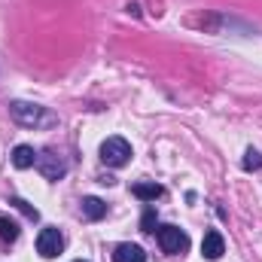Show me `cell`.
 <instances>
[{"label":"cell","mask_w":262,"mask_h":262,"mask_svg":"<svg viewBox=\"0 0 262 262\" xmlns=\"http://www.w3.org/2000/svg\"><path fill=\"white\" fill-rule=\"evenodd\" d=\"M9 116H12L18 125H25V128H49V125L58 122L55 113H49V110L40 107V104H28V101H12V104H9Z\"/></svg>","instance_id":"cell-1"},{"label":"cell","mask_w":262,"mask_h":262,"mask_svg":"<svg viewBox=\"0 0 262 262\" xmlns=\"http://www.w3.org/2000/svg\"><path fill=\"white\" fill-rule=\"evenodd\" d=\"M128 159H131V146H128L125 137H107L101 143V162L104 165L122 168V165H128Z\"/></svg>","instance_id":"cell-2"},{"label":"cell","mask_w":262,"mask_h":262,"mask_svg":"<svg viewBox=\"0 0 262 262\" xmlns=\"http://www.w3.org/2000/svg\"><path fill=\"white\" fill-rule=\"evenodd\" d=\"M159 244H162L165 253L183 256V253L189 250V235H186L183 229H177V226H162V229H159Z\"/></svg>","instance_id":"cell-3"},{"label":"cell","mask_w":262,"mask_h":262,"mask_svg":"<svg viewBox=\"0 0 262 262\" xmlns=\"http://www.w3.org/2000/svg\"><path fill=\"white\" fill-rule=\"evenodd\" d=\"M61 250H64V235H61L55 226H49V229H43V232L37 235V253H40L43 259H55Z\"/></svg>","instance_id":"cell-4"},{"label":"cell","mask_w":262,"mask_h":262,"mask_svg":"<svg viewBox=\"0 0 262 262\" xmlns=\"http://www.w3.org/2000/svg\"><path fill=\"white\" fill-rule=\"evenodd\" d=\"M37 168H40V174H43L46 180H61V177L67 174L64 159H61L55 149H43V152H37Z\"/></svg>","instance_id":"cell-5"},{"label":"cell","mask_w":262,"mask_h":262,"mask_svg":"<svg viewBox=\"0 0 262 262\" xmlns=\"http://www.w3.org/2000/svg\"><path fill=\"white\" fill-rule=\"evenodd\" d=\"M223 253H226V241H223V235H220L216 229L204 232V241H201V256H204V259H210V262H216Z\"/></svg>","instance_id":"cell-6"},{"label":"cell","mask_w":262,"mask_h":262,"mask_svg":"<svg viewBox=\"0 0 262 262\" xmlns=\"http://www.w3.org/2000/svg\"><path fill=\"white\" fill-rule=\"evenodd\" d=\"M113 262H146V253L140 244H119L113 250Z\"/></svg>","instance_id":"cell-7"},{"label":"cell","mask_w":262,"mask_h":262,"mask_svg":"<svg viewBox=\"0 0 262 262\" xmlns=\"http://www.w3.org/2000/svg\"><path fill=\"white\" fill-rule=\"evenodd\" d=\"M12 165H15L18 171H25V168L37 165V152H34V146H28V143H18V146L12 149Z\"/></svg>","instance_id":"cell-8"},{"label":"cell","mask_w":262,"mask_h":262,"mask_svg":"<svg viewBox=\"0 0 262 262\" xmlns=\"http://www.w3.org/2000/svg\"><path fill=\"white\" fill-rule=\"evenodd\" d=\"M82 216L85 220H104L107 216V204L101 201V198H95V195H89V198H82Z\"/></svg>","instance_id":"cell-9"},{"label":"cell","mask_w":262,"mask_h":262,"mask_svg":"<svg viewBox=\"0 0 262 262\" xmlns=\"http://www.w3.org/2000/svg\"><path fill=\"white\" fill-rule=\"evenodd\" d=\"M131 195L140 198V201H156V198L165 195V189H162L159 183H134V186H131Z\"/></svg>","instance_id":"cell-10"},{"label":"cell","mask_w":262,"mask_h":262,"mask_svg":"<svg viewBox=\"0 0 262 262\" xmlns=\"http://www.w3.org/2000/svg\"><path fill=\"white\" fill-rule=\"evenodd\" d=\"M18 235H21L18 223H15L12 216L0 213V241H6V244H15V241H18Z\"/></svg>","instance_id":"cell-11"},{"label":"cell","mask_w":262,"mask_h":262,"mask_svg":"<svg viewBox=\"0 0 262 262\" xmlns=\"http://www.w3.org/2000/svg\"><path fill=\"white\" fill-rule=\"evenodd\" d=\"M241 168H244V171H259V168H262V152L247 149V152H244V159H241Z\"/></svg>","instance_id":"cell-12"},{"label":"cell","mask_w":262,"mask_h":262,"mask_svg":"<svg viewBox=\"0 0 262 262\" xmlns=\"http://www.w3.org/2000/svg\"><path fill=\"white\" fill-rule=\"evenodd\" d=\"M9 204H12V207H15V210H21V213H25V216H28V220H40V210H37V207H31V204H28V201H25V198H12V201H9Z\"/></svg>","instance_id":"cell-13"},{"label":"cell","mask_w":262,"mask_h":262,"mask_svg":"<svg viewBox=\"0 0 262 262\" xmlns=\"http://www.w3.org/2000/svg\"><path fill=\"white\" fill-rule=\"evenodd\" d=\"M156 226H159L156 207H146V210H143V220H140V229H143V232H156Z\"/></svg>","instance_id":"cell-14"},{"label":"cell","mask_w":262,"mask_h":262,"mask_svg":"<svg viewBox=\"0 0 262 262\" xmlns=\"http://www.w3.org/2000/svg\"><path fill=\"white\" fill-rule=\"evenodd\" d=\"M76 262H85V259H76Z\"/></svg>","instance_id":"cell-15"}]
</instances>
